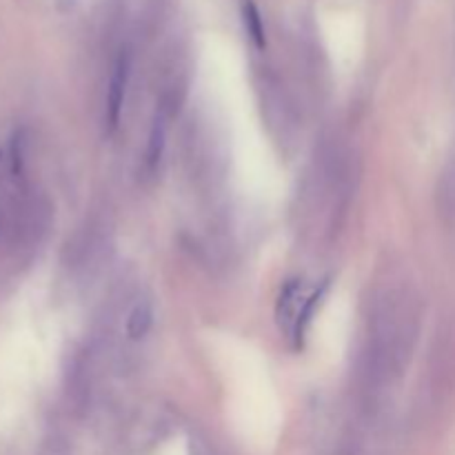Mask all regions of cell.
<instances>
[{"label": "cell", "mask_w": 455, "mask_h": 455, "mask_svg": "<svg viewBox=\"0 0 455 455\" xmlns=\"http://www.w3.org/2000/svg\"><path fill=\"white\" fill-rule=\"evenodd\" d=\"M129 83V53H120L114 62V71L109 78V92H107V127L114 132L118 127L120 114H123L124 93Z\"/></svg>", "instance_id": "6da1fadb"}, {"label": "cell", "mask_w": 455, "mask_h": 455, "mask_svg": "<svg viewBox=\"0 0 455 455\" xmlns=\"http://www.w3.org/2000/svg\"><path fill=\"white\" fill-rule=\"evenodd\" d=\"M151 324H154V311H151V305L147 300L138 302L132 309L127 318V336L132 340H140L149 333Z\"/></svg>", "instance_id": "7a4b0ae2"}, {"label": "cell", "mask_w": 455, "mask_h": 455, "mask_svg": "<svg viewBox=\"0 0 455 455\" xmlns=\"http://www.w3.org/2000/svg\"><path fill=\"white\" fill-rule=\"evenodd\" d=\"M243 20H244V29H247L251 43L256 44L258 49H265V44H267L265 22H262V16H260V12H258V7L253 0H244L243 3Z\"/></svg>", "instance_id": "3957f363"}, {"label": "cell", "mask_w": 455, "mask_h": 455, "mask_svg": "<svg viewBox=\"0 0 455 455\" xmlns=\"http://www.w3.org/2000/svg\"><path fill=\"white\" fill-rule=\"evenodd\" d=\"M164 149V120L163 116L154 120V127L149 133V145H147V167L156 169L158 167L160 158H163Z\"/></svg>", "instance_id": "277c9868"}, {"label": "cell", "mask_w": 455, "mask_h": 455, "mask_svg": "<svg viewBox=\"0 0 455 455\" xmlns=\"http://www.w3.org/2000/svg\"><path fill=\"white\" fill-rule=\"evenodd\" d=\"M43 455H69V451H67V444L62 443V440L52 438L47 440V444H44Z\"/></svg>", "instance_id": "5b68a950"}]
</instances>
